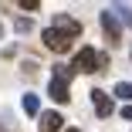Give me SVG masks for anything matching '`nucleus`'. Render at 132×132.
I'll return each instance as SVG.
<instances>
[{
    "instance_id": "obj_8",
    "label": "nucleus",
    "mask_w": 132,
    "mask_h": 132,
    "mask_svg": "<svg viewBox=\"0 0 132 132\" xmlns=\"http://www.w3.org/2000/svg\"><path fill=\"white\" fill-rule=\"evenodd\" d=\"M115 95L119 98H132V81H119L115 85Z\"/></svg>"
},
{
    "instance_id": "obj_2",
    "label": "nucleus",
    "mask_w": 132,
    "mask_h": 132,
    "mask_svg": "<svg viewBox=\"0 0 132 132\" xmlns=\"http://www.w3.org/2000/svg\"><path fill=\"white\" fill-rule=\"evenodd\" d=\"M102 68V54L95 47H81L75 54V71H85V75H92V71H98Z\"/></svg>"
},
{
    "instance_id": "obj_5",
    "label": "nucleus",
    "mask_w": 132,
    "mask_h": 132,
    "mask_svg": "<svg viewBox=\"0 0 132 132\" xmlns=\"http://www.w3.org/2000/svg\"><path fill=\"white\" fill-rule=\"evenodd\" d=\"M47 95L54 98L58 105H64V102L71 98V95H68V85H64V81H58V78H51V85H47Z\"/></svg>"
},
{
    "instance_id": "obj_6",
    "label": "nucleus",
    "mask_w": 132,
    "mask_h": 132,
    "mask_svg": "<svg viewBox=\"0 0 132 132\" xmlns=\"http://www.w3.org/2000/svg\"><path fill=\"white\" fill-rule=\"evenodd\" d=\"M102 27L109 31V37H112V41L119 37V20H115V14H112V10H102Z\"/></svg>"
},
{
    "instance_id": "obj_4",
    "label": "nucleus",
    "mask_w": 132,
    "mask_h": 132,
    "mask_svg": "<svg viewBox=\"0 0 132 132\" xmlns=\"http://www.w3.org/2000/svg\"><path fill=\"white\" fill-rule=\"evenodd\" d=\"M92 102H95V112H98V119H109V115H112V98L105 95L102 88H92Z\"/></svg>"
},
{
    "instance_id": "obj_11",
    "label": "nucleus",
    "mask_w": 132,
    "mask_h": 132,
    "mask_svg": "<svg viewBox=\"0 0 132 132\" xmlns=\"http://www.w3.org/2000/svg\"><path fill=\"white\" fill-rule=\"evenodd\" d=\"M68 132H78V129H68Z\"/></svg>"
},
{
    "instance_id": "obj_10",
    "label": "nucleus",
    "mask_w": 132,
    "mask_h": 132,
    "mask_svg": "<svg viewBox=\"0 0 132 132\" xmlns=\"http://www.w3.org/2000/svg\"><path fill=\"white\" fill-rule=\"evenodd\" d=\"M122 119H129V122H132V105H125V109H122Z\"/></svg>"
},
{
    "instance_id": "obj_1",
    "label": "nucleus",
    "mask_w": 132,
    "mask_h": 132,
    "mask_svg": "<svg viewBox=\"0 0 132 132\" xmlns=\"http://www.w3.org/2000/svg\"><path fill=\"white\" fill-rule=\"evenodd\" d=\"M71 37H78V34H71V31H64V27H47V31H44V44L54 51V54H61V51L71 47Z\"/></svg>"
},
{
    "instance_id": "obj_7",
    "label": "nucleus",
    "mask_w": 132,
    "mask_h": 132,
    "mask_svg": "<svg viewBox=\"0 0 132 132\" xmlns=\"http://www.w3.org/2000/svg\"><path fill=\"white\" fill-rule=\"evenodd\" d=\"M24 112H27V115H37V95H24Z\"/></svg>"
},
{
    "instance_id": "obj_9",
    "label": "nucleus",
    "mask_w": 132,
    "mask_h": 132,
    "mask_svg": "<svg viewBox=\"0 0 132 132\" xmlns=\"http://www.w3.org/2000/svg\"><path fill=\"white\" fill-rule=\"evenodd\" d=\"M112 14H122V17H125V24H132V10H129V7H115Z\"/></svg>"
},
{
    "instance_id": "obj_3",
    "label": "nucleus",
    "mask_w": 132,
    "mask_h": 132,
    "mask_svg": "<svg viewBox=\"0 0 132 132\" xmlns=\"http://www.w3.org/2000/svg\"><path fill=\"white\" fill-rule=\"evenodd\" d=\"M61 125H64L61 112H44L41 122H37V132H61Z\"/></svg>"
}]
</instances>
